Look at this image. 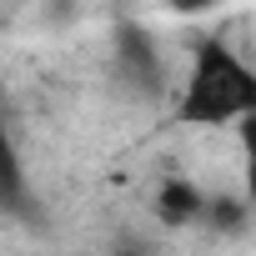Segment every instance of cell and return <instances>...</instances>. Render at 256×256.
I'll return each instance as SVG.
<instances>
[{
    "label": "cell",
    "instance_id": "6da1fadb",
    "mask_svg": "<svg viewBox=\"0 0 256 256\" xmlns=\"http://www.w3.org/2000/svg\"><path fill=\"white\" fill-rule=\"evenodd\" d=\"M246 116H256V70L226 40H201L186 96H181V120L226 126V120H246Z\"/></svg>",
    "mask_w": 256,
    "mask_h": 256
},
{
    "label": "cell",
    "instance_id": "3957f363",
    "mask_svg": "<svg viewBox=\"0 0 256 256\" xmlns=\"http://www.w3.org/2000/svg\"><path fill=\"white\" fill-rule=\"evenodd\" d=\"M30 196H26V171H20V156H16V146H10V136H6V126H0V206H10V211H20Z\"/></svg>",
    "mask_w": 256,
    "mask_h": 256
},
{
    "label": "cell",
    "instance_id": "7a4b0ae2",
    "mask_svg": "<svg viewBox=\"0 0 256 256\" xmlns=\"http://www.w3.org/2000/svg\"><path fill=\"white\" fill-rule=\"evenodd\" d=\"M206 196L191 186V181H166L161 186V201H156V216L166 221V226H186V221H196V216H206Z\"/></svg>",
    "mask_w": 256,
    "mask_h": 256
},
{
    "label": "cell",
    "instance_id": "8992f818",
    "mask_svg": "<svg viewBox=\"0 0 256 256\" xmlns=\"http://www.w3.org/2000/svg\"><path fill=\"white\" fill-rule=\"evenodd\" d=\"M206 211H211L216 226H236V221H241V206H221V201H216V206H206Z\"/></svg>",
    "mask_w": 256,
    "mask_h": 256
},
{
    "label": "cell",
    "instance_id": "277c9868",
    "mask_svg": "<svg viewBox=\"0 0 256 256\" xmlns=\"http://www.w3.org/2000/svg\"><path fill=\"white\" fill-rule=\"evenodd\" d=\"M120 66L131 70L141 86H156L161 80V66H156V50H151V40L141 36V30H126L120 36Z\"/></svg>",
    "mask_w": 256,
    "mask_h": 256
},
{
    "label": "cell",
    "instance_id": "5b68a950",
    "mask_svg": "<svg viewBox=\"0 0 256 256\" xmlns=\"http://www.w3.org/2000/svg\"><path fill=\"white\" fill-rule=\"evenodd\" d=\"M241 151H246V196L256 201V116L241 120Z\"/></svg>",
    "mask_w": 256,
    "mask_h": 256
}]
</instances>
